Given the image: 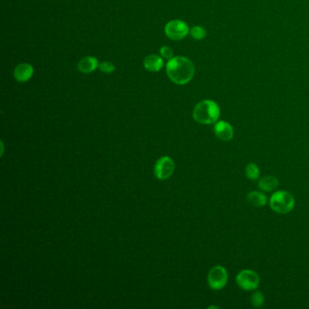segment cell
<instances>
[{
  "instance_id": "cell-1",
  "label": "cell",
  "mask_w": 309,
  "mask_h": 309,
  "mask_svg": "<svg viewBox=\"0 0 309 309\" xmlns=\"http://www.w3.org/2000/svg\"><path fill=\"white\" fill-rule=\"evenodd\" d=\"M166 72L172 82L183 86L191 81L195 74V66L184 57L171 58L166 66Z\"/></svg>"
},
{
  "instance_id": "cell-2",
  "label": "cell",
  "mask_w": 309,
  "mask_h": 309,
  "mask_svg": "<svg viewBox=\"0 0 309 309\" xmlns=\"http://www.w3.org/2000/svg\"><path fill=\"white\" fill-rule=\"evenodd\" d=\"M192 116L194 120L200 124H215L220 116V108L212 100H203L196 104Z\"/></svg>"
},
{
  "instance_id": "cell-3",
  "label": "cell",
  "mask_w": 309,
  "mask_h": 309,
  "mask_svg": "<svg viewBox=\"0 0 309 309\" xmlns=\"http://www.w3.org/2000/svg\"><path fill=\"white\" fill-rule=\"evenodd\" d=\"M269 206L276 213L287 214L294 209L295 198L289 191L277 190L270 197Z\"/></svg>"
},
{
  "instance_id": "cell-4",
  "label": "cell",
  "mask_w": 309,
  "mask_h": 309,
  "mask_svg": "<svg viewBox=\"0 0 309 309\" xmlns=\"http://www.w3.org/2000/svg\"><path fill=\"white\" fill-rule=\"evenodd\" d=\"M229 275L226 268L222 266H215L211 268L207 276V281L210 289L213 290H220L224 289L228 284Z\"/></svg>"
},
{
  "instance_id": "cell-5",
  "label": "cell",
  "mask_w": 309,
  "mask_h": 309,
  "mask_svg": "<svg viewBox=\"0 0 309 309\" xmlns=\"http://www.w3.org/2000/svg\"><path fill=\"white\" fill-rule=\"evenodd\" d=\"M236 282L239 288L245 291H252L258 289L260 285V276L250 269H244L236 276Z\"/></svg>"
},
{
  "instance_id": "cell-6",
  "label": "cell",
  "mask_w": 309,
  "mask_h": 309,
  "mask_svg": "<svg viewBox=\"0 0 309 309\" xmlns=\"http://www.w3.org/2000/svg\"><path fill=\"white\" fill-rule=\"evenodd\" d=\"M164 31L165 35L169 37L170 39L178 41L187 37V35L190 32V29L184 21L175 19L170 21L166 24Z\"/></svg>"
},
{
  "instance_id": "cell-7",
  "label": "cell",
  "mask_w": 309,
  "mask_h": 309,
  "mask_svg": "<svg viewBox=\"0 0 309 309\" xmlns=\"http://www.w3.org/2000/svg\"><path fill=\"white\" fill-rule=\"evenodd\" d=\"M174 168L175 164L173 159L168 156L161 157L155 163L154 174L159 180H167L173 175Z\"/></svg>"
},
{
  "instance_id": "cell-8",
  "label": "cell",
  "mask_w": 309,
  "mask_h": 309,
  "mask_svg": "<svg viewBox=\"0 0 309 309\" xmlns=\"http://www.w3.org/2000/svg\"><path fill=\"white\" fill-rule=\"evenodd\" d=\"M214 133L219 140L229 142L234 136V130L231 124L225 121H218L215 123Z\"/></svg>"
},
{
  "instance_id": "cell-9",
  "label": "cell",
  "mask_w": 309,
  "mask_h": 309,
  "mask_svg": "<svg viewBox=\"0 0 309 309\" xmlns=\"http://www.w3.org/2000/svg\"><path fill=\"white\" fill-rule=\"evenodd\" d=\"M33 66L27 63H22L16 66L14 70V76L17 82H25L33 76Z\"/></svg>"
},
{
  "instance_id": "cell-10",
  "label": "cell",
  "mask_w": 309,
  "mask_h": 309,
  "mask_svg": "<svg viewBox=\"0 0 309 309\" xmlns=\"http://www.w3.org/2000/svg\"><path fill=\"white\" fill-rule=\"evenodd\" d=\"M99 67L98 60L94 57H86L79 61L77 68L83 74H90Z\"/></svg>"
},
{
  "instance_id": "cell-11",
  "label": "cell",
  "mask_w": 309,
  "mask_h": 309,
  "mask_svg": "<svg viewBox=\"0 0 309 309\" xmlns=\"http://www.w3.org/2000/svg\"><path fill=\"white\" fill-rule=\"evenodd\" d=\"M144 66L150 72H159L163 66V60L157 54H150L145 58Z\"/></svg>"
},
{
  "instance_id": "cell-12",
  "label": "cell",
  "mask_w": 309,
  "mask_h": 309,
  "mask_svg": "<svg viewBox=\"0 0 309 309\" xmlns=\"http://www.w3.org/2000/svg\"><path fill=\"white\" fill-rule=\"evenodd\" d=\"M278 184H279V182L277 181V179L274 176H269V175L261 178L259 181V188L262 191H266V192L274 191L277 188Z\"/></svg>"
},
{
  "instance_id": "cell-13",
  "label": "cell",
  "mask_w": 309,
  "mask_h": 309,
  "mask_svg": "<svg viewBox=\"0 0 309 309\" xmlns=\"http://www.w3.org/2000/svg\"><path fill=\"white\" fill-rule=\"evenodd\" d=\"M247 202L256 208H260L263 207L267 204L268 199L267 196L260 191H251L247 194Z\"/></svg>"
},
{
  "instance_id": "cell-14",
  "label": "cell",
  "mask_w": 309,
  "mask_h": 309,
  "mask_svg": "<svg viewBox=\"0 0 309 309\" xmlns=\"http://www.w3.org/2000/svg\"><path fill=\"white\" fill-rule=\"evenodd\" d=\"M246 176L249 181H257L260 178V168L258 167V165L250 162L247 165L246 170H245Z\"/></svg>"
},
{
  "instance_id": "cell-15",
  "label": "cell",
  "mask_w": 309,
  "mask_h": 309,
  "mask_svg": "<svg viewBox=\"0 0 309 309\" xmlns=\"http://www.w3.org/2000/svg\"><path fill=\"white\" fill-rule=\"evenodd\" d=\"M190 34L195 40H202L206 37L207 32L204 27L201 25H196L190 29Z\"/></svg>"
},
{
  "instance_id": "cell-16",
  "label": "cell",
  "mask_w": 309,
  "mask_h": 309,
  "mask_svg": "<svg viewBox=\"0 0 309 309\" xmlns=\"http://www.w3.org/2000/svg\"><path fill=\"white\" fill-rule=\"evenodd\" d=\"M264 301H265V297L262 292L260 291H255L251 295L250 297V303L254 307H261L264 304Z\"/></svg>"
},
{
  "instance_id": "cell-17",
  "label": "cell",
  "mask_w": 309,
  "mask_h": 309,
  "mask_svg": "<svg viewBox=\"0 0 309 309\" xmlns=\"http://www.w3.org/2000/svg\"><path fill=\"white\" fill-rule=\"evenodd\" d=\"M98 68L104 74H111L114 71L116 70L115 65L113 63L109 62V61H104L102 64H100Z\"/></svg>"
},
{
  "instance_id": "cell-18",
  "label": "cell",
  "mask_w": 309,
  "mask_h": 309,
  "mask_svg": "<svg viewBox=\"0 0 309 309\" xmlns=\"http://www.w3.org/2000/svg\"><path fill=\"white\" fill-rule=\"evenodd\" d=\"M160 53H161V57L163 58H166V59L173 58V50L171 49L169 46H161Z\"/></svg>"
},
{
  "instance_id": "cell-19",
  "label": "cell",
  "mask_w": 309,
  "mask_h": 309,
  "mask_svg": "<svg viewBox=\"0 0 309 309\" xmlns=\"http://www.w3.org/2000/svg\"><path fill=\"white\" fill-rule=\"evenodd\" d=\"M209 308H218V307H217V306H210Z\"/></svg>"
}]
</instances>
